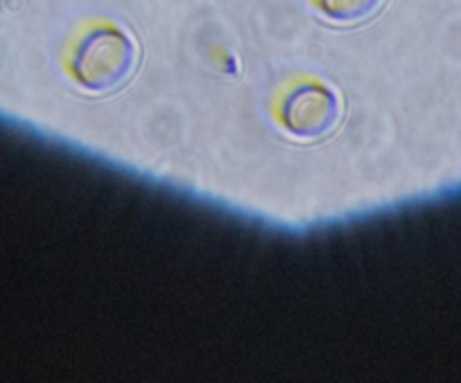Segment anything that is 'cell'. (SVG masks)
<instances>
[{"instance_id":"obj_1","label":"cell","mask_w":461,"mask_h":383,"mask_svg":"<svg viewBox=\"0 0 461 383\" xmlns=\"http://www.w3.org/2000/svg\"><path fill=\"white\" fill-rule=\"evenodd\" d=\"M138 45L129 32L95 30L75 59V77L88 93H113L138 68Z\"/></svg>"},{"instance_id":"obj_2","label":"cell","mask_w":461,"mask_h":383,"mask_svg":"<svg viewBox=\"0 0 461 383\" xmlns=\"http://www.w3.org/2000/svg\"><path fill=\"white\" fill-rule=\"evenodd\" d=\"M340 113V99L329 86H300L286 99L284 124L291 138L318 140L336 129Z\"/></svg>"},{"instance_id":"obj_3","label":"cell","mask_w":461,"mask_h":383,"mask_svg":"<svg viewBox=\"0 0 461 383\" xmlns=\"http://www.w3.org/2000/svg\"><path fill=\"white\" fill-rule=\"evenodd\" d=\"M318 3L331 21L351 25L374 16L381 9L383 0H318Z\"/></svg>"}]
</instances>
